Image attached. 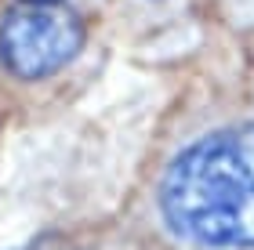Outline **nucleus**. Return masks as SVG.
I'll return each instance as SVG.
<instances>
[{
  "mask_svg": "<svg viewBox=\"0 0 254 250\" xmlns=\"http://www.w3.org/2000/svg\"><path fill=\"white\" fill-rule=\"evenodd\" d=\"M22 4H44V7H51V4H59V0H22Z\"/></svg>",
  "mask_w": 254,
  "mask_h": 250,
  "instance_id": "nucleus-3",
  "label": "nucleus"
},
{
  "mask_svg": "<svg viewBox=\"0 0 254 250\" xmlns=\"http://www.w3.org/2000/svg\"><path fill=\"white\" fill-rule=\"evenodd\" d=\"M84 48V26L59 4H22L0 18V62L22 80H44Z\"/></svg>",
  "mask_w": 254,
  "mask_h": 250,
  "instance_id": "nucleus-2",
  "label": "nucleus"
},
{
  "mask_svg": "<svg viewBox=\"0 0 254 250\" xmlns=\"http://www.w3.org/2000/svg\"><path fill=\"white\" fill-rule=\"evenodd\" d=\"M156 218L189 250H254V123L186 145L156 181Z\"/></svg>",
  "mask_w": 254,
  "mask_h": 250,
  "instance_id": "nucleus-1",
  "label": "nucleus"
}]
</instances>
